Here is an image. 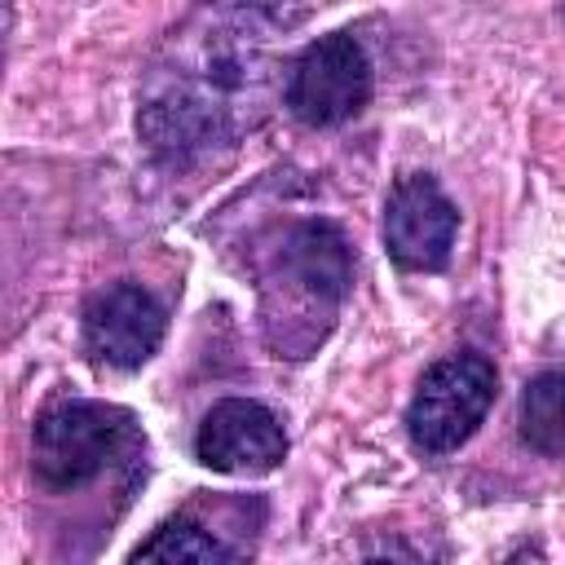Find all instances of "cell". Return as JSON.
I'll list each match as a JSON object with an SVG mask.
<instances>
[{
  "label": "cell",
  "mask_w": 565,
  "mask_h": 565,
  "mask_svg": "<svg viewBox=\"0 0 565 565\" xmlns=\"http://www.w3.org/2000/svg\"><path fill=\"white\" fill-rule=\"evenodd\" d=\"M163 327V305L141 282H110L84 305V349L115 371H137L159 349Z\"/></svg>",
  "instance_id": "6"
},
{
  "label": "cell",
  "mask_w": 565,
  "mask_h": 565,
  "mask_svg": "<svg viewBox=\"0 0 565 565\" xmlns=\"http://www.w3.org/2000/svg\"><path fill=\"white\" fill-rule=\"evenodd\" d=\"M225 35L230 31H207L177 62V71L159 75V84L141 102L137 128L154 150H203L256 119L265 71H256V53L247 44H234Z\"/></svg>",
  "instance_id": "1"
},
{
  "label": "cell",
  "mask_w": 565,
  "mask_h": 565,
  "mask_svg": "<svg viewBox=\"0 0 565 565\" xmlns=\"http://www.w3.org/2000/svg\"><path fill=\"white\" fill-rule=\"evenodd\" d=\"M362 565H428L419 552H411V547H388V552H375V556H366Z\"/></svg>",
  "instance_id": "11"
},
{
  "label": "cell",
  "mask_w": 565,
  "mask_h": 565,
  "mask_svg": "<svg viewBox=\"0 0 565 565\" xmlns=\"http://www.w3.org/2000/svg\"><path fill=\"white\" fill-rule=\"evenodd\" d=\"M128 565H234V556L212 539L203 534L199 525L190 521H168L159 525L137 552Z\"/></svg>",
  "instance_id": "10"
},
{
  "label": "cell",
  "mask_w": 565,
  "mask_h": 565,
  "mask_svg": "<svg viewBox=\"0 0 565 565\" xmlns=\"http://www.w3.org/2000/svg\"><path fill=\"white\" fill-rule=\"evenodd\" d=\"M494 388H499V375L486 353H455L433 362L419 375V388L406 406V433L415 450L424 455L459 450L486 419Z\"/></svg>",
  "instance_id": "3"
},
{
  "label": "cell",
  "mask_w": 565,
  "mask_h": 565,
  "mask_svg": "<svg viewBox=\"0 0 565 565\" xmlns=\"http://www.w3.org/2000/svg\"><path fill=\"white\" fill-rule=\"evenodd\" d=\"M194 455L212 472L256 477V472H269L282 463L287 433L269 406H260L252 397H225L203 415V424L194 433Z\"/></svg>",
  "instance_id": "7"
},
{
  "label": "cell",
  "mask_w": 565,
  "mask_h": 565,
  "mask_svg": "<svg viewBox=\"0 0 565 565\" xmlns=\"http://www.w3.org/2000/svg\"><path fill=\"white\" fill-rule=\"evenodd\" d=\"M137 446L132 415L106 402H57L35 419L31 463L53 490H75Z\"/></svg>",
  "instance_id": "2"
},
{
  "label": "cell",
  "mask_w": 565,
  "mask_h": 565,
  "mask_svg": "<svg viewBox=\"0 0 565 565\" xmlns=\"http://www.w3.org/2000/svg\"><path fill=\"white\" fill-rule=\"evenodd\" d=\"M287 110L309 128H335L371 102V57L349 31L318 35L300 49L282 84Z\"/></svg>",
  "instance_id": "4"
},
{
  "label": "cell",
  "mask_w": 565,
  "mask_h": 565,
  "mask_svg": "<svg viewBox=\"0 0 565 565\" xmlns=\"http://www.w3.org/2000/svg\"><path fill=\"white\" fill-rule=\"evenodd\" d=\"M521 441L547 459H565V371H539L521 388Z\"/></svg>",
  "instance_id": "9"
},
{
  "label": "cell",
  "mask_w": 565,
  "mask_h": 565,
  "mask_svg": "<svg viewBox=\"0 0 565 565\" xmlns=\"http://www.w3.org/2000/svg\"><path fill=\"white\" fill-rule=\"evenodd\" d=\"M282 274L291 278L296 296L313 300L318 309H335L353 282V260H349L340 230L327 221L296 225L282 243Z\"/></svg>",
  "instance_id": "8"
},
{
  "label": "cell",
  "mask_w": 565,
  "mask_h": 565,
  "mask_svg": "<svg viewBox=\"0 0 565 565\" xmlns=\"http://www.w3.org/2000/svg\"><path fill=\"white\" fill-rule=\"evenodd\" d=\"M459 234V207L428 172L397 177L384 199V252L397 269H446Z\"/></svg>",
  "instance_id": "5"
}]
</instances>
